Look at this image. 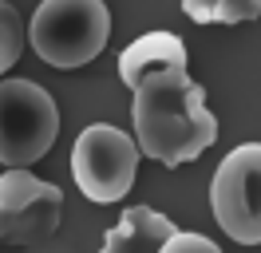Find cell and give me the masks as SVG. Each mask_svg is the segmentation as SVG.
Returning <instances> with one entry per match:
<instances>
[{"instance_id": "cell-1", "label": "cell", "mask_w": 261, "mask_h": 253, "mask_svg": "<svg viewBox=\"0 0 261 253\" xmlns=\"http://www.w3.org/2000/svg\"><path fill=\"white\" fill-rule=\"evenodd\" d=\"M135 146L159 166L194 162L218 142V119L206 107V87L190 71H159L135 87L130 103Z\"/></svg>"}, {"instance_id": "cell-2", "label": "cell", "mask_w": 261, "mask_h": 253, "mask_svg": "<svg viewBox=\"0 0 261 253\" xmlns=\"http://www.w3.org/2000/svg\"><path fill=\"white\" fill-rule=\"evenodd\" d=\"M32 52L48 67L71 71L91 63L111 40V12L103 0H40L32 24H24Z\"/></svg>"}, {"instance_id": "cell-3", "label": "cell", "mask_w": 261, "mask_h": 253, "mask_svg": "<svg viewBox=\"0 0 261 253\" xmlns=\"http://www.w3.org/2000/svg\"><path fill=\"white\" fill-rule=\"evenodd\" d=\"M60 135V107L32 79H0V166L32 170Z\"/></svg>"}, {"instance_id": "cell-4", "label": "cell", "mask_w": 261, "mask_h": 253, "mask_svg": "<svg viewBox=\"0 0 261 253\" xmlns=\"http://www.w3.org/2000/svg\"><path fill=\"white\" fill-rule=\"evenodd\" d=\"M139 146L123 127L111 123H91L80 131V139L71 146V174L75 186L83 190L87 202L111 206L119 198H127V190L135 186L139 174Z\"/></svg>"}, {"instance_id": "cell-5", "label": "cell", "mask_w": 261, "mask_h": 253, "mask_svg": "<svg viewBox=\"0 0 261 253\" xmlns=\"http://www.w3.org/2000/svg\"><path fill=\"white\" fill-rule=\"evenodd\" d=\"M210 210L238 245H261V142L233 146L210 182Z\"/></svg>"}, {"instance_id": "cell-6", "label": "cell", "mask_w": 261, "mask_h": 253, "mask_svg": "<svg viewBox=\"0 0 261 253\" xmlns=\"http://www.w3.org/2000/svg\"><path fill=\"white\" fill-rule=\"evenodd\" d=\"M64 221V190L32 170L0 174V245L32 249L48 241Z\"/></svg>"}, {"instance_id": "cell-7", "label": "cell", "mask_w": 261, "mask_h": 253, "mask_svg": "<svg viewBox=\"0 0 261 253\" xmlns=\"http://www.w3.org/2000/svg\"><path fill=\"white\" fill-rule=\"evenodd\" d=\"M186 44H182V36L174 32H143L135 44H127L119 52V79L127 83L130 91L143 83L147 75H159V71H186Z\"/></svg>"}, {"instance_id": "cell-8", "label": "cell", "mask_w": 261, "mask_h": 253, "mask_svg": "<svg viewBox=\"0 0 261 253\" xmlns=\"http://www.w3.org/2000/svg\"><path fill=\"white\" fill-rule=\"evenodd\" d=\"M174 230L178 225L166 214L150 210V206H130L127 214L103 234V249L99 253H159Z\"/></svg>"}, {"instance_id": "cell-9", "label": "cell", "mask_w": 261, "mask_h": 253, "mask_svg": "<svg viewBox=\"0 0 261 253\" xmlns=\"http://www.w3.org/2000/svg\"><path fill=\"white\" fill-rule=\"evenodd\" d=\"M24 44H28V36H24V16H20L8 0H0V75L20 60Z\"/></svg>"}, {"instance_id": "cell-10", "label": "cell", "mask_w": 261, "mask_h": 253, "mask_svg": "<svg viewBox=\"0 0 261 253\" xmlns=\"http://www.w3.org/2000/svg\"><path fill=\"white\" fill-rule=\"evenodd\" d=\"M261 16V0H214V24H249Z\"/></svg>"}, {"instance_id": "cell-11", "label": "cell", "mask_w": 261, "mask_h": 253, "mask_svg": "<svg viewBox=\"0 0 261 253\" xmlns=\"http://www.w3.org/2000/svg\"><path fill=\"white\" fill-rule=\"evenodd\" d=\"M159 253H222V249L214 245L210 237H202V234H182V230H174Z\"/></svg>"}, {"instance_id": "cell-12", "label": "cell", "mask_w": 261, "mask_h": 253, "mask_svg": "<svg viewBox=\"0 0 261 253\" xmlns=\"http://www.w3.org/2000/svg\"><path fill=\"white\" fill-rule=\"evenodd\" d=\"M182 12L194 24H214V0H182Z\"/></svg>"}]
</instances>
